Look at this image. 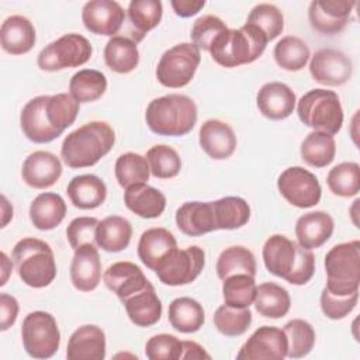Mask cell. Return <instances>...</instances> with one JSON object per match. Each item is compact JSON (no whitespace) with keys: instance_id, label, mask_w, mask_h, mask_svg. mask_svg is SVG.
<instances>
[{"instance_id":"obj_46","label":"cell","mask_w":360,"mask_h":360,"mask_svg":"<svg viewBox=\"0 0 360 360\" xmlns=\"http://www.w3.org/2000/svg\"><path fill=\"white\" fill-rule=\"evenodd\" d=\"M214 325L224 336H240L252 323V312L249 308H235L231 305H221L212 316Z\"/></svg>"},{"instance_id":"obj_34","label":"cell","mask_w":360,"mask_h":360,"mask_svg":"<svg viewBox=\"0 0 360 360\" xmlns=\"http://www.w3.org/2000/svg\"><path fill=\"white\" fill-rule=\"evenodd\" d=\"M167 318L177 332L194 333L204 325L205 314L198 301L190 297H179L169 304Z\"/></svg>"},{"instance_id":"obj_24","label":"cell","mask_w":360,"mask_h":360,"mask_svg":"<svg viewBox=\"0 0 360 360\" xmlns=\"http://www.w3.org/2000/svg\"><path fill=\"white\" fill-rule=\"evenodd\" d=\"M176 225L187 236H201L217 231L212 202L187 201L176 211Z\"/></svg>"},{"instance_id":"obj_42","label":"cell","mask_w":360,"mask_h":360,"mask_svg":"<svg viewBox=\"0 0 360 360\" xmlns=\"http://www.w3.org/2000/svg\"><path fill=\"white\" fill-rule=\"evenodd\" d=\"M115 179L122 188H128L129 186L146 183L149 180L150 169L145 156L127 152L118 156L114 167Z\"/></svg>"},{"instance_id":"obj_51","label":"cell","mask_w":360,"mask_h":360,"mask_svg":"<svg viewBox=\"0 0 360 360\" xmlns=\"http://www.w3.org/2000/svg\"><path fill=\"white\" fill-rule=\"evenodd\" d=\"M359 291L349 295H336L326 290V287L321 292V309L323 315L329 319H343L346 318L357 305Z\"/></svg>"},{"instance_id":"obj_13","label":"cell","mask_w":360,"mask_h":360,"mask_svg":"<svg viewBox=\"0 0 360 360\" xmlns=\"http://www.w3.org/2000/svg\"><path fill=\"white\" fill-rule=\"evenodd\" d=\"M280 194L294 207L311 208L321 201L322 188L314 173L302 166L287 167L277 179Z\"/></svg>"},{"instance_id":"obj_57","label":"cell","mask_w":360,"mask_h":360,"mask_svg":"<svg viewBox=\"0 0 360 360\" xmlns=\"http://www.w3.org/2000/svg\"><path fill=\"white\" fill-rule=\"evenodd\" d=\"M0 257H1V270H3V276H1L0 285H4L6 281H7V278H8L10 271H11V269H13V264H11V262L8 260V257H7V255H6L4 252H1Z\"/></svg>"},{"instance_id":"obj_16","label":"cell","mask_w":360,"mask_h":360,"mask_svg":"<svg viewBox=\"0 0 360 360\" xmlns=\"http://www.w3.org/2000/svg\"><path fill=\"white\" fill-rule=\"evenodd\" d=\"M82 21L96 35L115 37L125 21V11L112 0H91L83 6Z\"/></svg>"},{"instance_id":"obj_48","label":"cell","mask_w":360,"mask_h":360,"mask_svg":"<svg viewBox=\"0 0 360 360\" xmlns=\"http://www.w3.org/2000/svg\"><path fill=\"white\" fill-rule=\"evenodd\" d=\"M246 22L257 27L266 35L267 41L277 38L284 30L283 13L270 3L256 4L250 10Z\"/></svg>"},{"instance_id":"obj_28","label":"cell","mask_w":360,"mask_h":360,"mask_svg":"<svg viewBox=\"0 0 360 360\" xmlns=\"http://www.w3.org/2000/svg\"><path fill=\"white\" fill-rule=\"evenodd\" d=\"M176 248V238L169 229L149 228L139 238L138 256L149 270L155 271L162 260Z\"/></svg>"},{"instance_id":"obj_30","label":"cell","mask_w":360,"mask_h":360,"mask_svg":"<svg viewBox=\"0 0 360 360\" xmlns=\"http://www.w3.org/2000/svg\"><path fill=\"white\" fill-rule=\"evenodd\" d=\"M66 193L76 208L93 210L105 201L107 187L96 174H80L69 181Z\"/></svg>"},{"instance_id":"obj_14","label":"cell","mask_w":360,"mask_h":360,"mask_svg":"<svg viewBox=\"0 0 360 360\" xmlns=\"http://www.w3.org/2000/svg\"><path fill=\"white\" fill-rule=\"evenodd\" d=\"M287 357V339L283 329L260 326L236 354L239 360H283Z\"/></svg>"},{"instance_id":"obj_45","label":"cell","mask_w":360,"mask_h":360,"mask_svg":"<svg viewBox=\"0 0 360 360\" xmlns=\"http://www.w3.org/2000/svg\"><path fill=\"white\" fill-rule=\"evenodd\" d=\"M329 190L339 197L356 195L360 190V166L356 162H342L328 173Z\"/></svg>"},{"instance_id":"obj_4","label":"cell","mask_w":360,"mask_h":360,"mask_svg":"<svg viewBox=\"0 0 360 360\" xmlns=\"http://www.w3.org/2000/svg\"><path fill=\"white\" fill-rule=\"evenodd\" d=\"M149 129L163 136L188 134L197 122V105L186 94H166L153 98L145 112Z\"/></svg>"},{"instance_id":"obj_7","label":"cell","mask_w":360,"mask_h":360,"mask_svg":"<svg viewBox=\"0 0 360 360\" xmlns=\"http://www.w3.org/2000/svg\"><path fill=\"white\" fill-rule=\"evenodd\" d=\"M326 290L336 295L359 291L360 284V240L338 243L325 255Z\"/></svg>"},{"instance_id":"obj_39","label":"cell","mask_w":360,"mask_h":360,"mask_svg":"<svg viewBox=\"0 0 360 360\" xmlns=\"http://www.w3.org/2000/svg\"><path fill=\"white\" fill-rule=\"evenodd\" d=\"M107 90V77L96 69H82L69 82V93L79 103L98 100Z\"/></svg>"},{"instance_id":"obj_17","label":"cell","mask_w":360,"mask_h":360,"mask_svg":"<svg viewBox=\"0 0 360 360\" xmlns=\"http://www.w3.org/2000/svg\"><path fill=\"white\" fill-rule=\"evenodd\" d=\"M354 6L356 1L349 0H314L308 8L309 24L321 34H338L346 27Z\"/></svg>"},{"instance_id":"obj_50","label":"cell","mask_w":360,"mask_h":360,"mask_svg":"<svg viewBox=\"0 0 360 360\" xmlns=\"http://www.w3.org/2000/svg\"><path fill=\"white\" fill-rule=\"evenodd\" d=\"M183 352V340L174 335L159 333L145 345V354L149 360H179Z\"/></svg>"},{"instance_id":"obj_38","label":"cell","mask_w":360,"mask_h":360,"mask_svg":"<svg viewBox=\"0 0 360 360\" xmlns=\"http://www.w3.org/2000/svg\"><path fill=\"white\" fill-rule=\"evenodd\" d=\"M217 276L225 280L233 274L256 276V259L255 255L245 246H229L222 250L215 264Z\"/></svg>"},{"instance_id":"obj_10","label":"cell","mask_w":360,"mask_h":360,"mask_svg":"<svg viewBox=\"0 0 360 360\" xmlns=\"http://www.w3.org/2000/svg\"><path fill=\"white\" fill-rule=\"evenodd\" d=\"M93 53L90 41L76 32L65 34L48 44L38 53V68L45 72H56L77 68L89 62Z\"/></svg>"},{"instance_id":"obj_8","label":"cell","mask_w":360,"mask_h":360,"mask_svg":"<svg viewBox=\"0 0 360 360\" xmlns=\"http://www.w3.org/2000/svg\"><path fill=\"white\" fill-rule=\"evenodd\" d=\"M301 122L314 131L336 135L343 124V108L339 96L326 89L307 91L297 104Z\"/></svg>"},{"instance_id":"obj_20","label":"cell","mask_w":360,"mask_h":360,"mask_svg":"<svg viewBox=\"0 0 360 360\" xmlns=\"http://www.w3.org/2000/svg\"><path fill=\"white\" fill-rule=\"evenodd\" d=\"M202 150L215 160L228 159L236 149V135L231 125L221 120H207L198 132Z\"/></svg>"},{"instance_id":"obj_25","label":"cell","mask_w":360,"mask_h":360,"mask_svg":"<svg viewBox=\"0 0 360 360\" xmlns=\"http://www.w3.org/2000/svg\"><path fill=\"white\" fill-rule=\"evenodd\" d=\"M335 222L326 211H311L301 215L295 222L298 245L305 249L321 248L333 233Z\"/></svg>"},{"instance_id":"obj_40","label":"cell","mask_w":360,"mask_h":360,"mask_svg":"<svg viewBox=\"0 0 360 360\" xmlns=\"http://www.w3.org/2000/svg\"><path fill=\"white\" fill-rule=\"evenodd\" d=\"M163 6L159 0H132L128 6V18L134 27V41H141L146 32L159 25Z\"/></svg>"},{"instance_id":"obj_33","label":"cell","mask_w":360,"mask_h":360,"mask_svg":"<svg viewBox=\"0 0 360 360\" xmlns=\"http://www.w3.org/2000/svg\"><path fill=\"white\" fill-rule=\"evenodd\" d=\"M132 236L131 222L120 215L101 219L96 229V243L105 252H121L128 248Z\"/></svg>"},{"instance_id":"obj_19","label":"cell","mask_w":360,"mask_h":360,"mask_svg":"<svg viewBox=\"0 0 360 360\" xmlns=\"http://www.w3.org/2000/svg\"><path fill=\"white\" fill-rule=\"evenodd\" d=\"M295 93L281 82L264 83L256 96V104L262 115L278 121L290 117L294 111Z\"/></svg>"},{"instance_id":"obj_12","label":"cell","mask_w":360,"mask_h":360,"mask_svg":"<svg viewBox=\"0 0 360 360\" xmlns=\"http://www.w3.org/2000/svg\"><path fill=\"white\" fill-rule=\"evenodd\" d=\"M205 264V253L201 248L193 245L186 249L176 248L155 269L158 278L172 287L193 283Z\"/></svg>"},{"instance_id":"obj_52","label":"cell","mask_w":360,"mask_h":360,"mask_svg":"<svg viewBox=\"0 0 360 360\" xmlns=\"http://www.w3.org/2000/svg\"><path fill=\"white\" fill-rule=\"evenodd\" d=\"M98 222L94 217H77L70 221L66 228V238L73 250L83 245H97L96 229Z\"/></svg>"},{"instance_id":"obj_37","label":"cell","mask_w":360,"mask_h":360,"mask_svg":"<svg viewBox=\"0 0 360 360\" xmlns=\"http://www.w3.org/2000/svg\"><path fill=\"white\" fill-rule=\"evenodd\" d=\"M211 202L217 229H238L246 225L250 218V207L242 197L228 195Z\"/></svg>"},{"instance_id":"obj_18","label":"cell","mask_w":360,"mask_h":360,"mask_svg":"<svg viewBox=\"0 0 360 360\" xmlns=\"http://www.w3.org/2000/svg\"><path fill=\"white\" fill-rule=\"evenodd\" d=\"M60 174V159L46 150H37L28 155L21 169V176L25 184L38 190L52 187L59 180Z\"/></svg>"},{"instance_id":"obj_44","label":"cell","mask_w":360,"mask_h":360,"mask_svg":"<svg viewBox=\"0 0 360 360\" xmlns=\"http://www.w3.org/2000/svg\"><path fill=\"white\" fill-rule=\"evenodd\" d=\"M222 295L226 305L249 308L256 295V281L249 274H233L222 280Z\"/></svg>"},{"instance_id":"obj_9","label":"cell","mask_w":360,"mask_h":360,"mask_svg":"<svg viewBox=\"0 0 360 360\" xmlns=\"http://www.w3.org/2000/svg\"><path fill=\"white\" fill-rule=\"evenodd\" d=\"M200 60V49L193 42L177 44L160 56L156 66V79L165 87H184L194 77Z\"/></svg>"},{"instance_id":"obj_36","label":"cell","mask_w":360,"mask_h":360,"mask_svg":"<svg viewBox=\"0 0 360 360\" xmlns=\"http://www.w3.org/2000/svg\"><path fill=\"white\" fill-rule=\"evenodd\" d=\"M301 159L312 167H325L330 165L336 153L335 138L329 134L312 131L301 143Z\"/></svg>"},{"instance_id":"obj_31","label":"cell","mask_w":360,"mask_h":360,"mask_svg":"<svg viewBox=\"0 0 360 360\" xmlns=\"http://www.w3.org/2000/svg\"><path fill=\"white\" fill-rule=\"evenodd\" d=\"M66 215V202L56 193H41L30 205V219L39 231L56 228Z\"/></svg>"},{"instance_id":"obj_54","label":"cell","mask_w":360,"mask_h":360,"mask_svg":"<svg viewBox=\"0 0 360 360\" xmlns=\"http://www.w3.org/2000/svg\"><path fill=\"white\" fill-rule=\"evenodd\" d=\"M170 6L173 7L176 15L187 18L195 15L204 6V0H172Z\"/></svg>"},{"instance_id":"obj_3","label":"cell","mask_w":360,"mask_h":360,"mask_svg":"<svg viewBox=\"0 0 360 360\" xmlns=\"http://www.w3.org/2000/svg\"><path fill=\"white\" fill-rule=\"evenodd\" d=\"M115 143V132L105 121H90L66 135L60 146L63 162L72 169L94 166Z\"/></svg>"},{"instance_id":"obj_47","label":"cell","mask_w":360,"mask_h":360,"mask_svg":"<svg viewBox=\"0 0 360 360\" xmlns=\"http://www.w3.org/2000/svg\"><path fill=\"white\" fill-rule=\"evenodd\" d=\"M150 174L156 179H172L180 173L181 159L169 145H155L146 152Z\"/></svg>"},{"instance_id":"obj_27","label":"cell","mask_w":360,"mask_h":360,"mask_svg":"<svg viewBox=\"0 0 360 360\" xmlns=\"http://www.w3.org/2000/svg\"><path fill=\"white\" fill-rule=\"evenodd\" d=\"M1 48L10 55H24L35 45V28L24 15L7 17L0 28Z\"/></svg>"},{"instance_id":"obj_21","label":"cell","mask_w":360,"mask_h":360,"mask_svg":"<svg viewBox=\"0 0 360 360\" xmlns=\"http://www.w3.org/2000/svg\"><path fill=\"white\" fill-rule=\"evenodd\" d=\"M101 278V262L96 245H83L75 250L70 263V281L79 291L97 288Z\"/></svg>"},{"instance_id":"obj_11","label":"cell","mask_w":360,"mask_h":360,"mask_svg":"<svg viewBox=\"0 0 360 360\" xmlns=\"http://www.w3.org/2000/svg\"><path fill=\"white\" fill-rule=\"evenodd\" d=\"M21 338L25 352L34 359L52 357L60 345L56 319L45 311H34L24 318Z\"/></svg>"},{"instance_id":"obj_56","label":"cell","mask_w":360,"mask_h":360,"mask_svg":"<svg viewBox=\"0 0 360 360\" xmlns=\"http://www.w3.org/2000/svg\"><path fill=\"white\" fill-rule=\"evenodd\" d=\"M1 212H3L1 228H4L7 225V222L13 218V207L8 204V201L4 195H1Z\"/></svg>"},{"instance_id":"obj_5","label":"cell","mask_w":360,"mask_h":360,"mask_svg":"<svg viewBox=\"0 0 360 360\" xmlns=\"http://www.w3.org/2000/svg\"><path fill=\"white\" fill-rule=\"evenodd\" d=\"M267 42L266 35L257 27L246 22L238 30L226 28L221 32L208 52L218 65L236 68L260 58Z\"/></svg>"},{"instance_id":"obj_22","label":"cell","mask_w":360,"mask_h":360,"mask_svg":"<svg viewBox=\"0 0 360 360\" xmlns=\"http://www.w3.org/2000/svg\"><path fill=\"white\" fill-rule=\"evenodd\" d=\"M103 281L105 287L112 291L121 301L150 283L141 267L132 262L112 263L104 271Z\"/></svg>"},{"instance_id":"obj_26","label":"cell","mask_w":360,"mask_h":360,"mask_svg":"<svg viewBox=\"0 0 360 360\" xmlns=\"http://www.w3.org/2000/svg\"><path fill=\"white\" fill-rule=\"evenodd\" d=\"M128 318L136 326L148 328L159 322L162 316V302L152 283L121 301Z\"/></svg>"},{"instance_id":"obj_23","label":"cell","mask_w":360,"mask_h":360,"mask_svg":"<svg viewBox=\"0 0 360 360\" xmlns=\"http://www.w3.org/2000/svg\"><path fill=\"white\" fill-rule=\"evenodd\" d=\"M69 360H103L105 357V333L97 325L79 326L69 338Z\"/></svg>"},{"instance_id":"obj_41","label":"cell","mask_w":360,"mask_h":360,"mask_svg":"<svg viewBox=\"0 0 360 360\" xmlns=\"http://www.w3.org/2000/svg\"><path fill=\"white\" fill-rule=\"evenodd\" d=\"M273 55L276 63L281 69L288 72H297L307 65L311 58V51L301 38L287 35L276 44Z\"/></svg>"},{"instance_id":"obj_2","label":"cell","mask_w":360,"mask_h":360,"mask_svg":"<svg viewBox=\"0 0 360 360\" xmlns=\"http://www.w3.org/2000/svg\"><path fill=\"white\" fill-rule=\"evenodd\" d=\"M262 255L269 273L290 284L304 285L315 273L314 253L284 235L276 233L267 238Z\"/></svg>"},{"instance_id":"obj_1","label":"cell","mask_w":360,"mask_h":360,"mask_svg":"<svg viewBox=\"0 0 360 360\" xmlns=\"http://www.w3.org/2000/svg\"><path fill=\"white\" fill-rule=\"evenodd\" d=\"M79 108L80 103L70 93L37 96L22 107L20 125L30 141L48 143L60 136L75 122Z\"/></svg>"},{"instance_id":"obj_32","label":"cell","mask_w":360,"mask_h":360,"mask_svg":"<svg viewBox=\"0 0 360 360\" xmlns=\"http://www.w3.org/2000/svg\"><path fill=\"white\" fill-rule=\"evenodd\" d=\"M136 44L138 42L129 37H111L104 48V62L108 69L120 75L132 72L139 63V51Z\"/></svg>"},{"instance_id":"obj_29","label":"cell","mask_w":360,"mask_h":360,"mask_svg":"<svg viewBox=\"0 0 360 360\" xmlns=\"http://www.w3.org/2000/svg\"><path fill=\"white\" fill-rule=\"evenodd\" d=\"M125 207L141 218H158L166 208L165 194L146 183L129 186L124 191Z\"/></svg>"},{"instance_id":"obj_35","label":"cell","mask_w":360,"mask_h":360,"mask_svg":"<svg viewBox=\"0 0 360 360\" xmlns=\"http://www.w3.org/2000/svg\"><path fill=\"white\" fill-rule=\"evenodd\" d=\"M253 304L256 307V311L262 316L278 319L288 314L291 307V298L284 287L267 281L256 287Z\"/></svg>"},{"instance_id":"obj_49","label":"cell","mask_w":360,"mask_h":360,"mask_svg":"<svg viewBox=\"0 0 360 360\" xmlns=\"http://www.w3.org/2000/svg\"><path fill=\"white\" fill-rule=\"evenodd\" d=\"M226 24L217 15H202L198 17L191 28V39L193 44L202 51H210L215 38L226 30Z\"/></svg>"},{"instance_id":"obj_15","label":"cell","mask_w":360,"mask_h":360,"mask_svg":"<svg viewBox=\"0 0 360 360\" xmlns=\"http://www.w3.org/2000/svg\"><path fill=\"white\" fill-rule=\"evenodd\" d=\"M312 79L325 86H342L353 73V63L347 55L338 49L323 48L314 53L309 62Z\"/></svg>"},{"instance_id":"obj_53","label":"cell","mask_w":360,"mask_h":360,"mask_svg":"<svg viewBox=\"0 0 360 360\" xmlns=\"http://www.w3.org/2000/svg\"><path fill=\"white\" fill-rule=\"evenodd\" d=\"M18 301L6 292L0 294V314H1V323L0 329L7 330L10 326L14 325L17 315H18Z\"/></svg>"},{"instance_id":"obj_43","label":"cell","mask_w":360,"mask_h":360,"mask_svg":"<svg viewBox=\"0 0 360 360\" xmlns=\"http://www.w3.org/2000/svg\"><path fill=\"white\" fill-rule=\"evenodd\" d=\"M283 332L287 339V357L300 359L307 356L315 345V330L312 325L304 319L288 321Z\"/></svg>"},{"instance_id":"obj_6","label":"cell","mask_w":360,"mask_h":360,"mask_svg":"<svg viewBox=\"0 0 360 360\" xmlns=\"http://www.w3.org/2000/svg\"><path fill=\"white\" fill-rule=\"evenodd\" d=\"M13 260L24 284L32 288H44L56 277L53 250L42 239L22 238L13 248Z\"/></svg>"},{"instance_id":"obj_55","label":"cell","mask_w":360,"mask_h":360,"mask_svg":"<svg viewBox=\"0 0 360 360\" xmlns=\"http://www.w3.org/2000/svg\"><path fill=\"white\" fill-rule=\"evenodd\" d=\"M180 359H211V356L197 342L183 340V352Z\"/></svg>"}]
</instances>
